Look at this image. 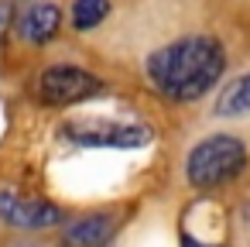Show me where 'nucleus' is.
Instances as JSON below:
<instances>
[{
	"instance_id": "obj_11",
	"label": "nucleus",
	"mask_w": 250,
	"mask_h": 247,
	"mask_svg": "<svg viewBox=\"0 0 250 247\" xmlns=\"http://www.w3.org/2000/svg\"><path fill=\"white\" fill-rule=\"evenodd\" d=\"M4 247H55V244H48L45 233H11Z\"/></svg>"
},
{
	"instance_id": "obj_3",
	"label": "nucleus",
	"mask_w": 250,
	"mask_h": 247,
	"mask_svg": "<svg viewBox=\"0 0 250 247\" xmlns=\"http://www.w3.org/2000/svg\"><path fill=\"white\" fill-rule=\"evenodd\" d=\"M141 96L120 100V110H72L52 117L48 137L69 151H144L158 137H165L168 117L144 103L134 107Z\"/></svg>"
},
{
	"instance_id": "obj_7",
	"label": "nucleus",
	"mask_w": 250,
	"mask_h": 247,
	"mask_svg": "<svg viewBox=\"0 0 250 247\" xmlns=\"http://www.w3.org/2000/svg\"><path fill=\"white\" fill-rule=\"evenodd\" d=\"M69 206L55 196L28 189L18 179H0V226L7 233H55Z\"/></svg>"
},
{
	"instance_id": "obj_1",
	"label": "nucleus",
	"mask_w": 250,
	"mask_h": 247,
	"mask_svg": "<svg viewBox=\"0 0 250 247\" xmlns=\"http://www.w3.org/2000/svg\"><path fill=\"white\" fill-rule=\"evenodd\" d=\"M89 48L168 120L195 113L250 55V0H124Z\"/></svg>"
},
{
	"instance_id": "obj_2",
	"label": "nucleus",
	"mask_w": 250,
	"mask_h": 247,
	"mask_svg": "<svg viewBox=\"0 0 250 247\" xmlns=\"http://www.w3.org/2000/svg\"><path fill=\"white\" fill-rule=\"evenodd\" d=\"M11 86H18L21 103L31 113L45 117H62L83 107H96L103 100L134 96V90L117 76L106 59L72 38H65L45 59L31 62L18 79H11Z\"/></svg>"
},
{
	"instance_id": "obj_8",
	"label": "nucleus",
	"mask_w": 250,
	"mask_h": 247,
	"mask_svg": "<svg viewBox=\"0 0 250 247\" xmlns=\"http://www.w3.org/2000/svg\"><path fill=\"white\" fill-rule=\"evenodd\" d=\"M178 247H229V213L223 199H192L182 209Z\"/></svg>"
},
{
	"instance_id": "obj_5",
	"label": "nucleus",
	"mask_w": 250,
	"mask_h": 247,
	"mask_svg": "<svg viewBox=\"0 0 250 247\" xmlns=\"http://www.w3.org/2000/svg\"><path fill=\"white\" fill-rule=\"evenodd\" d=\"M65 38V0H18L7 38L0 45V76L7 83L18 79L31 62L45 59Z\"/></svg>"
},
{
	"instance_id": "obj_4",
	"label": "nucleus",
	"mask_w": 250,
	"mask_h": 247,
	"mask_svg": "<svg viewBox=\"0 0 250 247\" xmlns=\"http://www.w3.org/2000/svg\"><path fill=\"white\" fill-rule=\"evenodd\" d=\"M250 175V137L243 127L209 124L178 155V182L192 199H223Z\"/></svg>"
},
{
	"instance_id": "obj_9",
	"label": "nucleus",
	"mask_w": 250,
	"mask_h": 247,
	"mask_svg": "<svg viewBox=\"0 0 250 247\" xmlns=\"http://www.w3.org/2000/svg\"><path fill=\"white\" fill-rule=\"evenodd\" d=\"M202 117L209 124H226V127H250V66H236L223 86L209 96L202 107Z\"/></svg>"
},
{
	"instance_id": "obj_10",
	"label": "nucleus",
	"mask_w": 250,
	"mask_h": 247,
	"mask_svg": "<svg viewBox=\"0 0 250 247\" xmlns=\"http://www.w3.org/2000/svg\"><path fill=\"white\" fill-rule=\"evenodd\" d=\"M124 0H65V31L72 42L93 45L120 14Z\"/></svg>"
},
{
	"instance_id": "obj_6",
	"label": "nucleus",
	"mask_w": 250,
	"mask_h": 247,
	"mask_svg": "<svg viewBox=\"0 0 250 247\" xmlns=\"http://www.w3.org/2000/svg\"><path fill=\"white\" fill-rule=\"evenodd\" d=\"M137 209V199H106L69 209V216L55 230V247H110Z\"/></svg>"
}]
</instances>
